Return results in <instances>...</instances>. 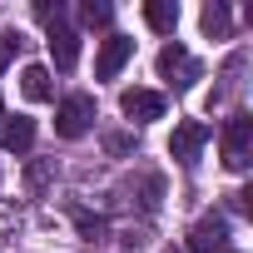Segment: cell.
Here are the masks:
<instances>
[{
  "label": "cell",
  "instance_id": "cell-10",
  "mask_svg": "<svg viewBox=\"0 0 253 253\" xmlns=\"http://www.w3.org/2000/svg\"><path fill=\"white\" fill-rule=\"evenodd\" d=\"M144 20H149V30L174 35V25H179V0H149V5H144Z\"/></svg>",
  "mask_w": 253,
  "mask_h": 253
},
{
  "label": "cell",
  "instance_id": "cell-2",
  "mask_svg": "<svg viewBox=\"0 0 253 253\" xmlns=\"http://www.w3.org/2000/svg\"><path fill=\"white\" fill-rule=\"evenodd\" d=\"M89 124H94V99L89 94H65L60 109H55V134L80 139V134H89Z\"/></svg>",
  "mask_w": 253,
  "mask_h": 253
},
{
  "label": "cell",
  "instance_id": "cell-16",
  "mask_svg": "<svg viewBox=\"0 0 253 253\" xmlns=\"http://www.w3.org/2000/svg\"><path fill=\"white\" fill-rule=\"evenodd\" d=\"M35 15H40L45 25H55V20H65V5H60V0H55V5H50V0H40V5H35Z\"/></svg>",
  "mask_w": 253,
  "mask_h": 253
},
{
  "label": "cell",
  "instance_id": "cell-5",
  "mask_svg": "<svg viewBox=\"0 0 253 253\" xmlns=\"http://www.w3.org/2000/svg\"><path fill=\"white\" fill-rule=\"evenodd\" d=\"M119 109L129 114L134 124H149V119H164V94L159 89H124L119 94Z\"/></svg>",
  "mask_w": 253,
  "mask_h": 253
},
{
  "label": "cell",
  "instance_id": "cell-18",
  "mask_svg": "<svg viewBox=\"0 0 253 253\" xmlns=\"http://www.w3.org/2000/svg\"><path fill=\"white\" fill-rule=\"evenodd\" d=\"M0 114H5V104H0Z\"/></svg>",
  "mask_w": 253,
  "mask_h": 253
},
{
  "label": "cell",
  "instance_id": "cell-6",
  "mask_svg": "<svg viewBox=\"0 0 253 253\" xmlns=\"http://www.w3.org/2000/svg\"><path fill=\"white\" fill-rule=\"evenodd\" d=\"M129 55H134V40L129 35H109L104 45H99V60H94V75L99 80H114L124 65H129Z\"/></svg>",
  "mask_w": 253,
  "mask_h": 253
},
{
  "label": "cell",
  "instance_id": "cell-11",
  "mask_svg": "<svg viewBox=\"0 0 253 253\" xmlns=\"http://www.w3.org/2000/svg\"><path fill=\"white\" fill-rule=\"evenodd\" d=\"M20 89H25V99H50V94H55V84H50V70H45V65H25V75H20Z\"/></svg>",
  "mask_w": 253,
  "mask_h": 253
},
{
  "label": "cell",
  "instance_id": "cell-7",
  "mask_svg": "<svg viewBox=\"0 0 253 253\" xmlns=\"http://www.w3.org/2000/svg\"><path fill=\"white\" fill-rule=\"evenodd\" d=\"M30 144H35V119L0 114V149H5V154H25Z\"/></svg>",
  "mask_w": 253,
  "mask_h": 253
},
{
  "label": "cell",
  "instance_id": "cell-13",
  "mask_svg": "<svg viewBox=\"0 0 253 253\" xmlns=\"http://www.w3.org/2000/svg\"><path fill=\"white\" fill-rule=\"evenodd\" d=\"M80 20L94 30V25H109L114 20V5H104V0H84V5H80Z\"/></svg>",
  "mask_w": 253,
  "mask_h": 253
},
{
  "label": "cell",
  "instance_id": "cell-15",
  "mask_svg": "<svg viewBox=\"0 0 253 253\" xmlns=\"http://www.w3.org/2000/svg\"><path fill=\"white\" fill-rule=\"evenodd\" d=\"M15 50H20V35H10V30H0V70H5V65L15 60Z\"/></svg>",
  "mask_w": 253,
  "mask_h": 253
},
{
  "label": "cell",
  "instance_id": "cell-8",
  "mask_svg": "<svg viewBox=\"0 0 253 253\" xmlns=\"http://www.w3.org/2000/svg\"><path fill=\"white\" fill-rule=\"evenodd\" d=\"M45 45H50L55 70H75V65H80V35H75L65 20H55V25H50V40H45Z\"/></svg>",
  "mask_w": 253,
  "mask_h": 253
},
{
  "label": "cell",
  "instance_id": "cell-12",
  "mask_svg": "<svg viewBox=\"0 0 253 253\" xmlns=\"http://www.w3.org/2000/svg\"><path fill=\"white\" fill-rule=\"evenodd\" d=\"M204 35H213V40H223L228 35V5H223V0H213V5H204Z\"/></svg>",
  "mask_w": 253,
  "mask_h": 253
},
{
  "label": "cell",
  "instance_id": "cell-17",
  "mask_svg": "<svg viewBox=\"0 0 253 253\" xmlns=\"http://www.w3.org/2000/svg\"><path fill=\"white\" fill-rule=\"evenodd\" d=\"M45 179H50V164H35V169H30V184H35V189H40V184H45Z\"/></svg>",
  "mask_w": 253,
  "mask_h": 253
},
{
  "label": "cell",
  "instance_id": "cell-4",
  "mask_svg": "<svg viewBox=\"0 0 253 253\" xmlns=\"http://www.w3.org/2000/svg\"><path fill=\"white\" fill-rule=\"evenodd\" d=\"M228 243V218L223 213H204L194 228H189V253H213Z\"/></svg>",
  "mask_w": 253,
  "mask_h": 253
},
{
  "label": "cell",
  "instance_id": "cell-9",
  "mask_svg": "<svg viewBox=\"0 0 253 253\" xmlns=\"http://www.w3.org/2000/svg\"><path fill=\"white\" fill-rule=\"evenodd\" d=\"M159 75H164V80H174V84L184 89V84H194V80H199V65L189 60V50H184V45H164V50H159Z\"/></svg>",
  "mask_w": 253,
  "mask_h": 253
},
{
  "label": "cell",
  "instance_id": "cell-1",
  "mask_svg": "<svg viewBox=\"0 0 253 253\" xmlns=\"http://www.w3.org/2000/svg\"><path fill=\"white\" fill-rule=\"evenodd\" d=\"M218 154H223V169H248L253 159V114H228L223 134H218Z\"/></svg>",
  "mask_w": 253,
  "mask_h": 253
},
{
  "label": "cell",
  "instance_id": "cell-14",
  "mask_svg": "<svg viewBox=\"0 0 253 253\" xmlns=\"http://www.w3.org/2000/svg\"><path fill=\"white\" fill-rule=\"evenodd\" d=\"M75 223H80V233H84V238H99V233H104V218H99V213H89V209H75Z\"/></svg>",
  "mask_w": 253,
  "mask_h": 253
},
{
  "label": "cell",
  "instance_id": "cell-3",
  "mask_svg": "<svg viewBox=\"0 0 253 253\" xmlns=\"http://www.w3.org/2000/svg\"><path fill=\"white\" fill-rule=\"evenodd\" d=\"M209 134H213V129H209L204 119H184L179 129H174V139H169V154H174V164H194V159H199V149L209 144Z\"/></svg>",
  "mask_w": 253,
  "mask_h": 253
}]
</instances>
